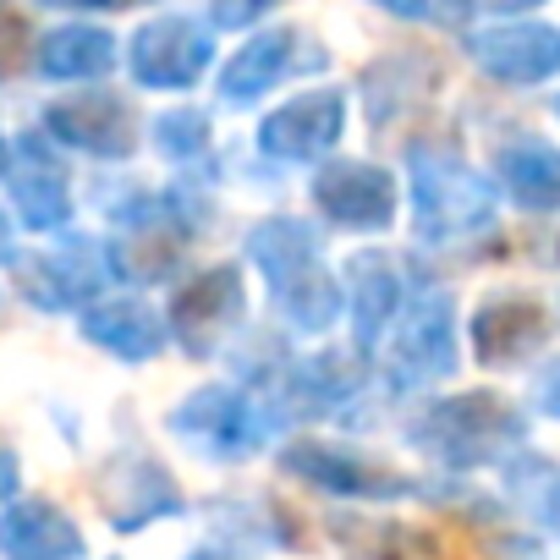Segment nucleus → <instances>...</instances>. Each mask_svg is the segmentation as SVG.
Returning <instances> with one entry per match:
<instances>
[{
	"instance_id": "18",
	"label": "nucleus",
	"mask_w": 560,
	"mask_h": 560,
	"mask_svg": "<svg viewBox=\"0 0 560 560\" xmlns=\"http://www.w3.org/2000/svg\"><path fill=\"white\" fill-rule=\"evenodd\" d=\"M380 560H467V555H456L434 527H401V533H390Z\"/></svg>"
},
{
	"instance_id": "1",
	"label": "nucleus",
	"mask_w": 560,
	"mask_h": 560,
	"mask_svg": "<svg viewBox=\"0 0 560 560\" xmlns=\"http://www.w3.org/2000/svg\"><path fill=\"white\" fill-rule=\"evenodd\" d=\"M247 258L258 264V275L269 280V298L280 303L292 325L303 330H325L347 314V292H341V275L325 269L319 258V236L298 220H264L247 236Z\"/></svg>"
},
{
	"instance_id": "13",
	"label": "nucleus",
	"mask_w": 560,
	"mask_h": 560,
	"mask_svg": "<svg viewBox=\"0 0 560 560\" xmlns=\"http://www.w3.org/2000/svg\"><path fill=\"white\" fill-rule=\"evenodd\" d=\"M116 61H121L116 34L89 28V23H67L34 45V67L50 83H100L105 72H116Z\"/></svg>"
},
{
	"instance_id": "25",
	"label": "nucleus",
	"mask_w": 560,
	"mask_h": 560,
	"mask_svg": "<svg viewBox=\"0 0 560 560\" xmlns=\"http://www.w3.org/2000/svg\"><path fill=\"white\" fill-rule=\"evenodd\" d=\"M555 116H560V105H555Z\"/></svg>"
},
{
	"instance_id": "4",
	"label": "nucleus",
	"mask_w": 560,
	"mask_h": 560,
	"mask_svg": "<svg viewBox=\"0 0 560 560\" xmlns=\"http://www.w3.org/2000/svg\"><path fill=\"white\" fill-rule=\"evenodd\" d=\"M214 61V39L192 18H154L127 45V72L143 89H192Z\"/></svg>"
},
{
	"instance_id": "14",
	"label": "nucleus",
	"mask_w": 560,
	"mask_h": 560,
	"mask_svg": "<svg viewBox=\"0 0 560 560\" xmlns=\"http://www.w3.org/2000/svg\"><path fill=\"white\" fill-rule=\"evenodd\" d=\"M341 292H347V319L358 325L363 341H374L407 303L401 292V275L385 253H352L347 275H341Z\"/></svg>"
},
{
	"instance_id": "16",
	"label": "nucleus",
	"mask_w": 560,
	"mask_h": 560,
	"mask_svg": "<svg viewBox=\"0 0 560 560\" xmlns=\"http://www.w3.org/2000/svg\"><path fill=\"white\" fill-rule=\"evenodd\" d=\"M500 187L527 209H560V149L544 138H516L500 149Z\"/></svg>"
},
{
	"instance_id": "15",
	"label": "nucleus",
	"mask_w": 560,
	"mask_h": 560,
	"mask_svg": "<svg viewBox=\"0 0 560 560\" xmlns=\"http://www.w3.org/2000/svg\"><path fill=\"white\" fill-rule=\"evenodd\" d=\"M544 325H549V314L533 298H489L472 314V347L489 363H511L544 341Z\"/></svg>"
},
{
	"instance_id": "19",
	"label": "nucleus",
	"mask_w": 560,
	"mask_h": 560,
	"mask_svg": "<svg viewBox=\"0 0 560 560\" xmlns=\"http://www.w3.org/2000/svg\"><path fill=\"white\" fill-rule=\"evenodd\" d=\"M23 67H34V39H28V23L0 0V78H18Z\"/></svg>"
},
{
	"instance_id": "5",
	"label": "nucleus",
	"mask_w": 560,
	"mask_h": 560,
	"mask_svg": "<svg viewBox=\"0 0 560 560\" xmlns=\"http://www.w3.org/2000/svg\"><path fill=\"white\" fill-rule=\"evenodd\" d=\"M325 67V50L308 45L303 34L292 28H269V34H253L220 72V100L225 105H253L258 94L280 89V83H292L303 72H319Z\"/></svg>"
},
{
	"instance_id": "9",
	"label": "nucleus",
	"mask_w": 560,
	"mask_h": 560,
	"mask_svg": "<svg viewBox=\"0 0 560 560\" xmlns=\"http://www.w3.org/2000/svg\"><path fill=\"white\" fill-rule=\"evenodd\" d=\"M341 127H347V94L308 89L258 127V149L269 160H319L341 143Z\"/></svg>"
},
{
	"instance_id": "11",
	"label": "nucleus",
	"mask_w": 560,
	"mask_h": 560,
	"mask_svg": "<svg viewBox=\"0 0 560 560\" xmlns=\"http://www.w3.org/2000/svg\"><path fill=\"white\" fill-rule=\"evenodd\" d=\"M314 203L347 231H380L396 214V182L380 165L336 160L314 176Z\"/></svg>"
},
{
	"instance_id": "17",
	"label": "nucleus",
	"mask_w": 560,
	"mask_h": 560,
	"mask_svg": "<svg viewBox=\"0 0 560 560\" xmlns=\"http://www.w3.org/2000/svg\"><path fill=\"white\" fill-rule=\"evenodd\" d=\"M154 143L171 160H192V154L209 149V116L203 110H171V116L154 121Z\"/></svg>"
},
{
	"instance_id": "8",
	"label": "nucleus",
	"mask_w": 560,
	"mask_h": 560,
	"mask_svg": "<svg viewBox=\"0 0 560 560\" xmlns=\"http://www.w3.org/2000/svg\"><path fill=\"white\" fill-rule=\"evenodd\" d=\"M467 56L478 72H489L494 83H549L560 72V28L544 23H500V28H478L467 34Z\"/></svg>"
},
{
	"instance_id": "12",
	"label": "nucleus",
	"mask_w": 560,
	"mask_h": 560,
	"mask_svg": "<svg viewBox=\"0 0 560 560\" xmlns=\"http://www.w3.org/2000/svg\"><path fill=\"white\" fill-rule=\"evenodd\" d=\"M83 336L116 358H154L165 347V314L143 298H94L83 314H78Z\"/></svg>"
},
{
	"instance_id": "3",
	"label": "nucleus",
	"mask_w": 560,
	"mask_h": 560,
	"mask_svg": "<svg viewBox=\"0 0 560 560\" xmlns=\"http://www.w3.org/2000/svg\"><path fill=\"white\" fill-rule=\"evenodd\" d=\"M12 269H18V292L45 314L89 308L105 292V280L116 275L105 247L89 242V236H72L50 253H12Z\"/></svg>"
},
{
	"instance_id": "22",
	"label": "nucleus",
	"mask_w": 560,
	"mask_h": 560,
	"mask_svg": "<svg viewBox=\"0 0 560 560\" xmlns=\"http://www.w3.org/2000/svg\"><path fill=\"white\" fill-rule=\"evenodd\" d=\"M45 7H72V12H121V7H143V0H45Z\"/></svg>"
},
{
	"instance_id": "10",
	"label": "nucleus",
	"mask_w": 560,
	"mask_h": 560,
	"mask_svg": "<svg viewBox=\"0 0 560 560\" xmlns=\"http://www.w3.org/2000/svg\"><path fill=\"white\" fill-rule=\"evenodd\" d=\"M242 303H247V292H242V269H236V264H220V269L192 275L187 287L171 298L165 325H171V336L187 341L192 352H209L203 341H220V330L242 319Z\"/></svg>"
},
{
	"instance_id": "6",
	"label": "nucleus",
	"mask_w": 560,
	"mask_h": 560,
	"mask_svg": "<svg viewBox=\"0 0 560 560\" xmlns=\"http://www.w3.org/2000/svg\"><path fill=\"white\" fill-rule=\"evenodd\" d=\"M45 132L67 149H83V154H100V160H127L138 149V132H132V110L121 94L110 89H78L67 100H56L45 110Z\"/></svg>"
},
{
	"instance_id": "2",
	"label": "nucleus",
	"mask_w": 560,
	"mask_h": 560,
	"mask_svg": "<svg viewBox=\"0 0 560 560\" xmlns=\"http://www.w3.org/2000/svg\"><path fill=\"white\" fill-rule=\"evenodd\" d=\"M412 198H418V236L451 242L467 231H483L494 220V187L451 149L418 143L412 149Z\"/></svg>"
},
{
	"instance_id": "21",
	"label": "nucleus",
	"mask_w": 560,
	"mask_h": 560,
	"mask_svg": "<svg viewBox=\"0 0 560 560\" xmlns=\"http://www.w3.org/2000/svg\"><path fill=\"white\" fill-rule=\"evenodd\" d=\"M275 0H214L209 7V18H214V28H247L258 12H269Z\"/></svg>"
},
{
	"instance_id": "20",
	"label": "nucleus",
	"mask_w": 560,
	"mask_h": 560,
	"mask_svg": "<svg viewBox=\"0 0 560 560\" xmlns=\"http://www.w3.org/2000/svg\"><path fill=\"white\" fill-rule=\"evenodd\" d=\"M380 7L396 12V18H407V23H440V28H456V23H467L472 0H380Z\"/></svg>"
},
{
	"instance_id": "23",
	"label": "nucleus",
	"mask_w": 560,
	"mask_h": 560,
	"mask_svg": "<svg viewBox=\"0 0 560 560\" xmlns=\"http://www.w3.org/2000/svg\"><path fill=\"white\" fill-rule=\"evenodd\" d=\"M12 253H18V247H12V214L0 209V264H12Z\"/></svg>"
},
{
	"instance_id": "24",
	"label": "nucleus",
	"mask_w": 560,
	"mask_h": 560,
	"mask_svg": "<svg viewBox=\"0 0 560 560\" xmlns=\"http://www.w3.org/2000/svg\"><path fill=\"white\" fill-rule=\"evenodd\" d=\"M7 165H12V143L0 138V182H7Z\"/></svg>"
},
{
	"instance_id": "7",
	"label": "nucleus",
	"mask_w": 560,
	"mask_h": 560,
	"mask_svg": "<svg viewBox=\"0 0 560 560\" xmlns=\"http://www.w3.org/2000/svg\"><path fill=\"white\" fill-rule=\"evenodd\" d=\"M7 192L12 209L28 231H56L72 214V182L61 154L50 149V132H28L12 143V165H7Z\"/></svg>"
}]
</instances>
